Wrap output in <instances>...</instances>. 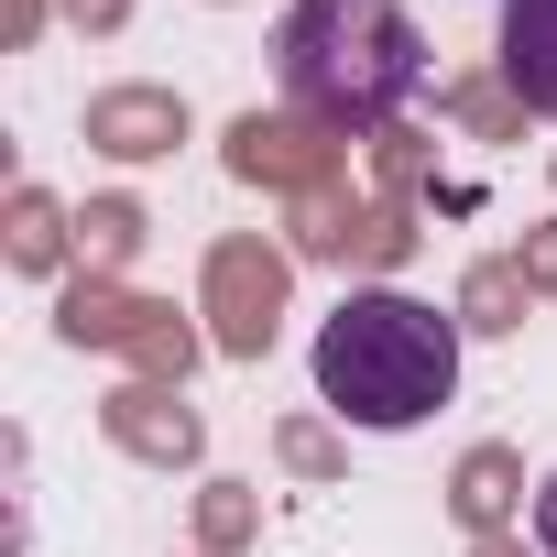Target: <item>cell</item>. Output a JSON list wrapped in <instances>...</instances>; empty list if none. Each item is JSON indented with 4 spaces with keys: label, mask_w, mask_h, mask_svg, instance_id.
Instances as JSON below:
<instances>
[{
    "label": "cell",
    "mask_w": 557,
    "mask_h": 557,
    "mask_svg": "<svg viewBox=\"0 0 557 557\" xmlns=\"http://www.w3.org/2000/svg\"><path fill=\"white\" fill-rule=\"evenodd\" d=\"M307 372H318V405H339L372 437H405L459 394V318L405 296V285H361L318 318Z\"/></svg>",
    "instance_id": "6da1fadb"
},
{
    "label": "cell",
    "mask_w": 557,
    "mask_h": 557,
    "mask_svg": "<svg viewBox=\"0 0 557 557\" xmlns=\"http://www.w3.org/2000/svg\"><path fill=\"white\" fill-rule=\"evenodd\" d=\"M273 88L329 132H383L426 88V34L405 23V0H296L273 23Z\"/></svg>",
    "instance_id": "7a4b0ae2"
},
{
    "label": "cell",
    "mask_w": 557,
    "mask_h": 557,
    "mask_svg": "<svg viewBox=\"0 0 557 557\" xmlns=\"http://www.w3.org/2000/svg\"><path fill=\"white\" fill-rule=\"evenodd\" d=\"M503 88L557 121V0H503Z\"/></svg>",
    "instance_id": "3957f363"
},
{
    "label": "cell",
    "mask_w": 557,
    "mask_h": 557,
    "mask_svg": "<svg viewBox=\"0 0 557 557\" xmlns=\"http://www.w3.org/2000/svg\"><path fill=\"white\" fill-rule=\"evenodd\" d=\"M535 546H546V557H557V470H546V481H535Z\"/></svg>",
    "instance_id": "277c9868"
}]
</instances>
